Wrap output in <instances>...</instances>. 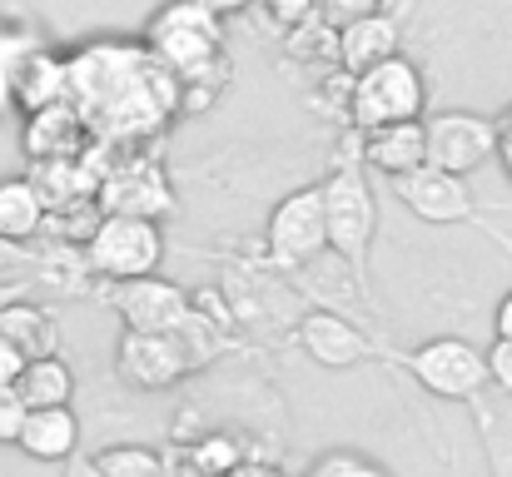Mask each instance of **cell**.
Here are the masks:
<instances>
[{"label": "cell", "instance_id": "1", "mask_svg": "<svg viewBox=\"0 0 512 477\" xmlns=\"http://www.w3.org/2000/svg\"><path fill=\"white\" fill-rule=\"evenodd\" d=\"M65 100L100 135L140 140L179 110V80L135 45H90L65 65Z\"/></svg>", "mask_w": 512, "mask_h": 477}, {"label": "cell", "instance_id": "2", "mask_svg": "<svg viewBox=\"0 0 512 477\" xmlns=\"http://www.w3.org/2000/svg\"><path fill=\"white\" fill-rule=\"evenodd\" d=\"M145 50L170 70L174 80H189L199 75L204 65L224 60V20L199 5V0H170L150 15V30H145Z\"/></svg>", "mask_w": 512, "mask_h": 477}, {"label": "cell", "instance_id": "3", "mask_svg": "<svg viewBox=\"0 0 512 477\" xmlns=\"http://www.w3.org/2000/svg\"><path fill=\"white\" fill-rule=\"evenodd\" d=\"M423 110H428V80L403 50L368 65L363 75H353L348 125L358 135L383 130V125H403V120H423Z\"/></svg>", "mask_w": 512, "mask_h": 477}, {"label": "cell", "instance_id": "4", "mask_svg": "<svg viewBox=\"0 0 512 477\" xmlns=\"http://www.w3.org/2000/svg\"><path fill=\"white\" fill-rule=\"evenodd\" d=\"M165 264V229L155 219H125V214H100V224L85 239V269L90 279L125 284V279H150Z\"/></svg>", "mask_w": 512, "mask_h": 477}, {"label": "cell", "instance_id": "5", "mask_svg": "<svg viewBox=\"0 0 512 477\" xmlns=\"http://www.w3.org/2000/svg\"><path fill=\"white\" fill-rule=\"evenodd\" d=\"M324 224H329V249L348 259L358 274H363V259H368V244H373V229H378V199L363 179V169L339 164L324 184Z\"/></svg>", "mask_w": 512, "mask_h": 477}, {"label": "cell", "instance_id": "6", "mask_svg": "<svg viewBox=\"0 0 512 477\" xmlns=\"http://www.w3.org/2000/svg\"><path fill=\"white\" fill-rule=\"evenodd\" d=\"M408 373L418 378L423 393L433 398H448V403H468L488 388V353L473 348L468 338H428L408 353Z\"/></svg>", "mask_w": 512, "mask_h": 477}, {"label": "cell", "instance_id": "7", "mask_svg": "<svg viewBox=\"0 0 512 477\" xmlns=\"http://www.w3.org/2000/svg\"><path fill=\"white\" fill-rule=\"evenodd\" d=\"M199 363L204 358H199L189 328L184 333H130L125 328L120 353H115V373L140 393H165L179 378H189V368H199Z\"/></svg>", "mask_w": 512, "mask_h": 477}, {"label": "cell", "instance_id": "8", "mask_svg": "<svg viewBox=\"0 0 512 477\" xmlns=\"http://www.w3.org/2000/svg\"><path fill=\"white\" fill-rule=\"evenodd\" d=\"M423 140H428V164L448 169V174H478L483 164L498 155V130L488 115L478 110H438L423 120Z\"/></svg>", "mask_w": 512, "mask_h": 477}, {"label": "cell", "instance_id": "9", "mask_svg": "<svg viewBox=\"0 0 512 477\" xmlns=\"http://www.w3.org/2000/svg\"><path fill=\"white\" fill-rule=\"evenodd\" d=\"M95 204L100 214H125V219H155L165 224L174 214V184L165 164L155 159H125L115 169L100 174L95 184Z\"/></svg>", "mask_w": 512, "mask_h": 477}, {"label": "cell", "instance_id": "10", "mask_svg": "<svg viewBox=\"0 0 512 477\" xmlns=\"http://www.w3.org/2000/svg\"><path fill=\"white\" fill-rule=\"evenodd\" d=\"M269 254L279 264H314L324 249H329V224H324V189L309 184V189H294L274 204L269 214Z\"/></svg>", "mask_w": 512, "mask_h": 477}, {"label": "cell", "instance_id": "11", "mask_svg": "<svg viewBox=\"0 0 512 477\" xmlns=\"http://www.w3.org/2000/svg\"><path fill=\"white\" fill-rule=\"evenodd\" d=\"M110 304L125 318L130 333H184L189 318H194V299L179 284L160 279V274L110 284Z\"/></svg>", "mask_w": 512, "mask_h": 477}, {"label": "cell", "instance_id": "12", "mask_svg": "<svg viewBox=\"0 0 512 477\" xmlns=\"http://www.w3.org/2000/svg\"><path fill=\"white\" fill-rule=\"evenodd\" d=\"M393 194L403 199V209L423 224H463L473 219V189L463 174H448V169H433V164H418L413 174L393 179Z\"/></svg>", "mask_w": 512, "mask_h": 477}, {"label": "cell", "instance_id": "13", "mask_svg": "<svg viewBox=\"0 0 512 477\" xmlns=\"http://www.w3.org/2000/svg\"><path fill=\"white\" fill-rule=\"evenodd\" d=\"M299 343L319 368H353L368 358V338L334 309H314L299 318Z\"/></svg>", "mask_w": 512, "mask_h": 477}, {"label": "cell", "instance_id": "14", "mask_svg": "<svg viewBox=\"0 0 512 477\" xmlns=\"http://www.w3.org/2000/svg\"><path fill=\"white\" fill-rule=\"evenodd\" d=\"M363 164L383 179H403L418 164H428V140H423V120H403V125H383V130H363Z\"/></svg>", "mask_w": 512, "mask_h": 477}, {"label": "cell", "instance_id": "15", "mask_svg": "<svg viewBox=\"0 0 512 477\" xmlns=\"http://www.w3.org/2000/svg\"><path fill=\"white\" fill-rule=\"evenodd\" d=\"M398 55V20L393 15H363V20H348L339 25V40H334V65L348 75H363L368 65Z\"/></svg>", "mask_w": 512, "mask_h": 477}, {"label": "cell", "instance_id": "16", "mask_svg": "<svg viewBox=\"0 0 512 477\" xmlns=\"http://www.w3.org/2000/svg\"><path fill=\"white\" fill-rule=\"evenodd\" d=\"M15 448L25 458H35V463H70L75 448H80V418H75V408H30Z\"/></svg>", "mask_w": 512, "mask_h": 477}, {"label": "cell", "instance_id": "17", "mask_svg": "<svg viewBox=\"0 0 512 477\" xmlns=\"http://www.w3.org/2000/svg\"><path fill=\"white\" fill-rule=\"evenodd\" d=\"M85 120H80V110L70 105V100H60V105H45V110H35L30 115V125H25V150L30 159H40V164H55V159H80V140H85Z\"/></svg>", "mask_w": 512, "mask_h": 477}, {"label": "cell", "instance_id": "18", "mask_svg": "<svg viewBox=\"0 0 512 477\" xmlns=\"http://www.w3.org/2000/svg\"><path fill=\"white\" fill-rule=\"evenodd\" d=\"M45 219H50V209H45V194H40V184L30 174L0 179V239L10 249L30 244L45 229Z\"/></svg>", "mask_w": 512, "mask_h": 477}, {"label": "cell", "instance_id": "19", "mask_svg": "<svg viewBox=\"0 0 512 477\" xmlns=\"http://www.w3.org/2000/svg\"><path fill=\"white\" fill-rule=\"evenodd\" d=\"M10 393L25 403V408H70L75 398V373L60 353H45V358H25Z\"/></svg>", "mask_w": 512, "mask_h": 477}, {"label": "cell", "instance_id": "20", "mask_svg": "<svg viewBox=\"0 0 512 477\" xmlns=\"http://www.w3.org/2000/svg\"><path fill=\"white\" fill-rule=\"evenodd\" d=\"M0 338L20 353V358H45L60 348V328L55 314L45 304H30V299H15L5 314H0Z\"/></svg>", "mask_w": 512, "mask_h": 477}, {"label": "cell", "instance_id": "21", "mask_svg": "<svg viewBox=\"0 0 512 477\" xmlns=\"http://www.w3.org/2000/svg\"><path fill=\"white\" fill-rule=\"evenodd\" d=\"M95 473L100 477H170L165 458L145 443H115V448H100L95 458Z\"/></svg>", "mask_w": 512, "mask_h": 477}, {"label": "cell", "instance_id": "22", "mask_svg": "<svg viewBox=\"0 0 512 477\" xmlns=\"http://www.w3.org/2000/svg\"><path fill=\"white\" fill-rule=\"evenodd\" d=\"M309 477H393L378 458H368V453H353V448H334V453H324L319 463H314V473Z\"/></svg>", "mask_w": 512, "mask_h": 477}, {"label": "cell", "instance_id": "23", "mask_svg": "<svg viewBox=\"0 0 512 477\" xmlns=\"http://www.w3.org/2000/svg\"><path fill=\"white\" fill-rule=\"evenodd\" d=\"M244 458H239V448H234V438H224V433H214V438H204L199 448H194V468L204 477H224L229 468H239Z\"/></svg>", "mask_w": 512, "mask_h": 477}, {"label": "cell", "instance_id": "24", "mask_svg": "<svg viewBox=\"0 0 512 477\" xmlns=\"http://www.w3.org/2000/svg\"><path fill=\"white\" fill-rule=\"evenodd\" d=\"M264 10H269V20L274 25H284V30H294V25H304V20H314V15H324V0H259Z\"/></svg>", "mask_w": 512, "mask_h": 477}, {"label": "cell", "instance_id": "25", "mask_svg": "<svg viewBox=\"0 0 512 477\" xmlns=\"http://www.w3.org/2000/svg\"><path fill=\"white\" fill-rule=\"evenodd\" d=\"M488 383L512 393V338H493V348H488Z\"/></svg>", "mask_w": 512, "mask_h": 477}, {"label": "cell", "instance_id": "26", "mask_svg": "<svg viewBox=\"0 0 512 477\" xmlns=\"http://www.w3.org/2000/svg\"><path fill=\"white\" fill-rule=\"evenodd\" d=\"M25 413H30V408H25V403H20L15 393H0V443H10V448L20 443V428H25Z\"/></svg>", "mask_w": 512, "mask_h": 477}, {"label": "cell", "instance_id": "27", "mask_svg": "<svg viewBox=\"0 0 512 477\" xmlns=\"http://www.w3.org/2000/svg\"><path fill=\"white\" fill-rule=\"evenodd\" d=\"M383 0H324V20L329 25H348V20H363V15H378Z\"/></svg>", "mask_w": 512, "mask_h": 477}, {"label": "cell", "instance_id": "28", "mask_svg": "<svg viewBox=\"0 0 512 477\" xmlns=\"http://www.w3.org/2000/svg\"><path fill=\"white\" fill-rule=\"evenodd\" d=\"M493 130H498V155H493V159L503 164V174L512 179V105L498 115V120H493Z\"/></svg>", "mask_w": 512, "mask_h": 477}, {"label": "cell", "instance_id": "29", "mask_svg": "<svg viewBox=\"0 0 512 477\" xmlns=\"http://www.w3.org/2000/svg\"><path fill=\"white\" fill-rule=\"evenodd\" d=\"M199 5H209L219 20H229V15H244V10H254L259 0H199Z\"/></svg>", "mask_w": 512, "mask_h": 477}, {"label": "cell", "instance_id": "30", "mask_svg": "<svg viewBox=\"0 0 512 477\" xmlns=\"http://www.w3.org/2000/svg\"><path fill=\"white\" fill-rule=\"evenodd\" d=\"M493 328H498V338H512V289L503 294V304H498V314H493Z\"/></svg>", "mask_w": 512, "mask_h": 477}, {"label": "cell", "instance_id": "31", "mask_svg": "<svg viewBox=\"0 0 512 477\" xmlns=\"http://www.w3.org/2000/svg\"><path fill=\"white\" fill-rule=\"evenodd\" d=\"M224 477H284L279 468H264V463H239V468H229Z\"/></svg>", "mask_w": 512, "mask_h": 477}, {"label": "cell", "instance_id": "32", "mask_svg": "<svg viewBox=\"0 0 512 477\" xmlns=\"http://www.w3.org/2000/svg\"><path fill=\"white\" fill-rule=\"evenodd\" d=\"M65 477H100V473H95V463H90V458H80V463L70 458V473Z\"/></svg>", "mask_w": 512, "mask_h": 477}, {"label": "cell", "instance_id": "33", "mask_svg": "<svg viewBox=\"0 0 512 477\" xmlns=\"http://www.w3.org/2000/svg\"><path fill=\"white\" fill-rule=\"evenodd\" d=\"M15 299H20V289H15V284H5V279H0V314H5V309H10V304H15Z\"/></svg>", "mask_w": 512, "mask_h": 477}, {"label": "cell", "instance_id": "34", "mask_svg": "<svg viewBox=\"0 0 512 477\" xmlns=\"http://www.w3.org/2000/svg\"><path fill=\"white\" fill-rule=\"evenodd\" d=\"M15 254H20V249H10V244H5V239H0V264H10V259H15Z\"/></svg>", "mask_w": 512, "mask_h": 477}]
</instances>
